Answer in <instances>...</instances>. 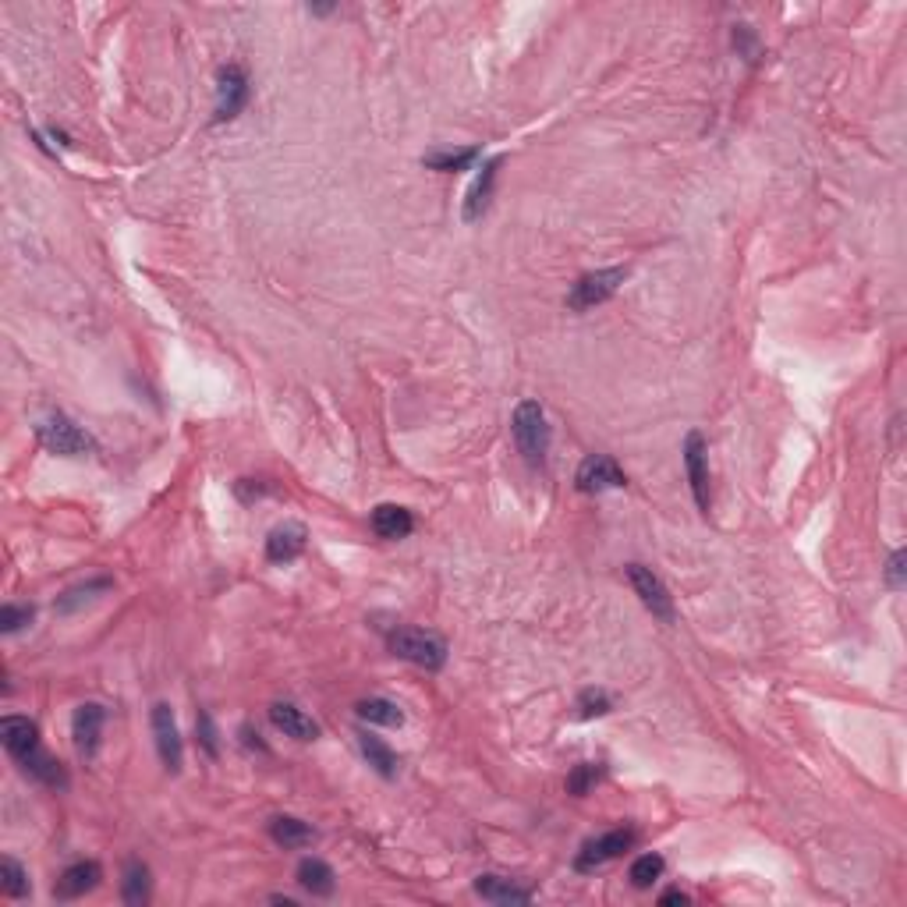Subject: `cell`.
I'll return each instance as SVG.
<instances>
[{"label": "cell", "instance_id": "obj_1", "mask_svg": "<svg viewBox=\"0 0 907 907\" xmlns=\"http://www.w3.org/2000/svg\"><path fill=\"white\" fill-rule=\"evenodd\" d=\"M511 433L518 450L525 454L532 465H543L546 450H550V422H546V411L539 401H521L514 408L511 419Z\"/></svg>", "mask_w": 907, "mask_h": 907}, {"label": "cell", "instance_id": "obj_2", "mask_svg": "<svg viewBox=\"0 0 907 907\" xmlns=\"http://www.w3.org/2000/svg\"><path fill=\"white\" fill-rule=\"evenodd\" d=\"M36 436L50 454H57V458H86L89 450H96L93 436H89L86 429H78L68 415H61V411H57V415H47V419L39 422Z\"/></svg>", "mask_w": 907, "mask_h": 907}, {"label": "cell", "instance_id": "obj_3", "mask_svg": "<svg viewBox=\"0 0 907 907\" xmlns=\"http://www.w3.org/2000/svg\"><path fill=\"white\" fill-rule=\"evenodd\" d=\"M390 649L394 656L408 659L422 670H440L447 663V642L433 631H419V628H397L390 635Z\"/></svg>", "mask_w": 907, "mask_h": 907}, {"label": "cell", "instance_id": "obj_4", "mask_svg": "<svg viewBox=\"0 0 907 907\" xmlns=\"http://www.w3.org/2000/svg\"><path fill=\"white\" fill-rule=\"evenodd\" d=\"M624 280H628V270H624V266H610V270L585 273V277L571 287V295H567V309L585 312V309H596V305L610 302V298L621 291Z\"/></svg>", "mask_w": 907, "mask_h": 907}, {"label": "cell", "instance_id": "obj_5", "mask_svg": "<svg viewBox=\"0 0 907 907\" xmlns=\"http://www.w3.org/2000/svg\"><path fill=\"white\" fill-rule=\"evenodd\" d=\"M628 582H631V589H635V596L642 599V606L652 613V617H656V621H663V624L677 621L674 596H670V589L663 585V578H659L652 567L628 564Z\"/></svg>", "mask_w": 907, "mask_h": 907}, {"label": "cell", "instance_id": "obj_6", "mask_svg": "<svg viewBox=\"0 0 907 907\" xmlns=\"http://www.w3.org/2000/svg\"><path fill=\"white\" fill-rule=\"evenodd\" d=\"M0 741H4L8 755L22 769H29L43 755V748H39V727L29 716H4L0 720Z\"/></svg>", "mask_w": 907, "mask_h": 907}, {"label": "cell", "instance_id": "obj_7", "mask_svg": "<svg viewBox=\"0 0 907 907\" xmlns=\"http://www.w3.org/2000/svg\"><path fill=\"white\" fill-rule=\"evenodd\" d=\"M245 103H249V75H245V68H241V64H227V68H220L217 114H213V121H217V125L234 121V117L245 110Z\"/></svg>", "mask_w": 907, "mask_h": 907}, {"label": "cell", "instance_id": "obj_8", "mask_svg": "<svg viewBox=\"0 0 907 907\" xmlns=\"http://www.w3.org/2000/svg\"><path fill=\"white\" fill-rule=\"evenodd\" d=\"M631 844H635V830H610V833H603V837L589 840V844L578 851V858H574V869H578V872L603 869V865H610L613 858H621L624 851H631Z\"/></svg>", "mask_w": 907, "mask_h": 907}, {"label": "cell", "instance_id": "obj_9", "mask_svg": "<svg viewBox=\"0 0 907 907\" xmlns=\"http://www.w3.org/2000/svg\"><path fill=\"white\" fill-rule=\"evenodd\" d=\"M103 723H107V709L100 702H86L78 706L71 716V737H75V752L86 762L96 759L100 752V737H103Z\"/></svg>", "mask_w": 907, "mask_h": 907}, {"label": "cell", "instance_id": "obj_10", "mask_svg": "<svg viewBox=\"0 0 907 907\" xmlns=\"http://www.w3.org/2000/svg\"><path fill=\"white\" fill-rule=\"evenodd\" d=\"M153 737H156V752H160V762L171 769V773H178L181 762H185V745H181L174 709L167 706V702H156V706H153Z\"/></svg>", "mask_w": 907, "mask_h": 907}, {"label": "cell", "instance_id": "obj_11", "mask_svg": "<svg viewBox=\"0 0 907 907\" xmlns=\"http://www.w3.org/2000/svg\"><path fill=\"white\" fill-rule=\"evenodd\" d=\"M684 468H688V482L698 511L709 514V454L702 433H688V440H684Z\"/></svg>", "mask_w": 907, "mask_h": 907}, {"label": "cell", "instance_id": "obj_12", "mask_svg": "<svg viewBox=\"0 0 907 907\" xmlns=\"http://www.w3.org/2000/svg\"><path fill=\"white\" fill-rule=\"evenodd\" d=\"M574 486L582 489V493H603V489H624L628 479H624V472L617 468L613 458H606V454H589V458L582 461V468H578V475H574Z\"/></svg>", "mask_w": 907, "mask_h": 907}, {"label": "cell", "instance_id": "obj_13", "mask_svg": "<svg viewBox=\"0 0 907 907\" xmlns=\"http://www.w3.org/2000/svg\"><path fill=\"white\" fill-rule=\"evenodd\" d=\"M305 543H309L305 525L284 521V525H277L270 535H266V560H270V564H291V560H298L305 553Z\"/></svg>", "mask_w": 907, "mask_h": 907}, {"label": "cell", "instance_id": "obj_14", "mask_svg": "<svg viewBox=\"0 0 907 907\" xmlns=\"http://www.w3.org/2000/svg\"><path fill=\"white\" fill-rule=\"evenodd\" d=\"M100 879H103V869L96 861H75V865H68V869L61 872V879H57V886H54V897H61V900L86 897L89 890L100 886Z\"/></svg>", "mask_w": 907, "mask_h": 907}, {"label": "cell", "instance_id": "obj_15", "mask_svg": "<svg viewBox=\"0 0 907 907\" xmlns=\"http://www.w3.org/2000/svg\"><path fill=\"white\" fill-rule=\"evenodd\" d=\"M270 723L277 730H284V737H295V741H316L319 737L316 720H309V716H305L298 706H291V702H273Z\"/></svg>", "mask_w": 907, "mask_h": 907}, {"label": "cell", "instance_id": "obj_16", "mask_svg": "<svg viewBox=\"0 0 907 907\" xmlns=\"http://www.w3.org/2000/svg\"><path fill=\"white\" fill-rule=\"evenodd\" d=\"M497 171H500V156L482 163V174L475 178V185L468 188V199H465V220L475 224V220L486 213L489 199H493V185H497Z\"/></svg>", "mask_w": 907, "mask_h": 907}, {"label": "cell", "instance_id": "obj_17", "mask_svg": "<svg viewBox=\"0 0 907 907\" xmlns=\"http://www.w3.org/2000/svg\"><path fill=\"white\" fill-rule=\"evenodd\" d=\"M475 893L482 900H489V904H532V890L500 876H479L475 879Z\"/></svg>", "mask_w": 907, "mask_h": 907}, {"label": "cell", "instance_id": "obj_18", "mask_svg": "<svg viewBox=\"0 0 907 907\" xmlns=\"http://www.w3.org/2000/svg\"><path fill=\"white\" fill-rule=\"evenodd\" d=\"M411 528H415V518H411L408 507L380 504L373 511V532L380 539H404V535H411Z\"/></svg>", "mask_w": 907, "mask_h": 907}, {"label": "cell", "instance_id": "obj_19", "mask_svg": "<svg viewBox=\"0 0 907 907\" xmlns=\"http://www.w3.org/2000/svg\"><path fill=\"white\" fill-rule=\"evenodd\" d=\"M298 886H302L305 893H312V897H330L337 886V876L326 861L305 858L302 865H298Z\"/></svg>", "mask_w": 907, "mask_h": 907}, {"label": "cell", "instance_id": "obj_20", "mask_svg": "<svg viewBox=\"0 0 907 907\" xmlns=\"http://www.w3.org/2000/svg\"><path fill=\"white\" fill-rule=\"evenodd\" d=\"M270 837H273V844H280V847H309L312 840H316V833H312L309 822L295 819V815H277V819L270 822Z\"/></svg>", "mask_w": 907, "mask_h": 907}, {"label": "cell", "instance_id": "obj_21", "mask_svg": "<svg viewBox=\"0 0 907 907\" xmlns=\"http://www.w3.org/2000/svg\"><path fill=\"white\" fill-rule=\"evenodd\" d=\"M358 720L376 723V727H401L404 713L390 698H365V702H358Z\"/></svg>", "mask_w": 907, "mask_h": 907}, {"label": "cell", "instance_id": "obj_22", "mask_svg": "<svg viewBox=\"0 0 907 907\" xmlns=\"http://www.w3.org/2000/svg\"><path fill=\"white\" fill-rule=\"evenodd\" d=\"M125 904H146L149 900V869L142 861H128L125 865V886H121Z\"/></svg>", "mask_w": 907, "mask_h": 907}, {"label": "cell", "instance_id": "obj_23", "mask_svg": "<svg viewBox=\"0 0 907 907\" xmlns=\"http://www.w3.org/2000/svg\"><path fill=\"white\" fill-rule=\"evenodd\" d=\"M110 578H93V582H86V585H75V589H68L64 592L61 599H57V613H71V610H78L82 603H89V599H96L100 592H107L110 589Z\"/></svg>", "mask_w": 907, "mask_h": 907}, {"label": "cell", "instance_id": "obj_24", "mask_svg": "<svg viewBox=\"0 0 907 907\" xmlns=\"http://www.w3.org/2000/svg\"><path fill=\"white\" fill-rule=\"evenodd\" d=\"M0 890H4V897H11V900L29 897V876H25V869L15 858L0 861Z\"/></svg>", "mask_w": 907, "mask_h": 907}, {"label": "cell", "instance_id": "obj_25", "mask_svg": "<svg viewBox=\"0 0 907 907\" xmlns=\"http://www.w3.org/2000/svg\"><path fill=\"white\" fill-rule=\"evenodd\" d=\"M362 755L369 759V766H373L380 776H387V780L397 773V755L383 745L380 737H362Z\"/></svg>", "mask_w": 907, "mask_h": 907}, {"label": "cell", "instance_id": "obj_26", "mask_svg": "<svg viewBox=\"0 0 907 907\" xmlns=\"http://www.w3.org/2000/svg\"><path fill=\"white\" fill-rule=\"evenodd\" d=\"M663 869H667V861L659 858V854H642V858H635V865H631L628 879L635 890H649V886L663 876Z\"/></svg>", "mask_w": 907, "mask_h": 907}, {"label": "cell", "instance_id": "obj_27", "mask_svg": "<svg viewBox=\"0 0 907 907\" xmlns=\"http://www.w3.org/2000/svg\"><path fill=\"white\" fill-rule=\"evenodd\" d=\"M479 156V149H447V153H429V156H422V163H426L429 171H443V174H450V171H465L468 163Z\"/></svg>", "mask_w": 907, "mask_h": 907}, {"label": "cell", "instance_id": "obj_28", "mask_svg": "<svg viewBox=\"0 0 907 907\" xmlns=\"http://www.w3.org/2000/svg\"><path fill=\"white\" fill-rule=\"evenodd\" d=\"M613 709L610 695L599 688H589L578 695V720H592V716H606Z\"/></svg>", "mask_w": 907, "mask_h": 907}, {"label": "cell", "instance_id": "obj_29", "mask_svg": "<svg viewBox=\"0 0 907 907\" xmlns=\"http://www.w3.org/2000/svg\"><path fill=\"white\" fill-rule=\"evenodd\" d=\"M599 776H603V769L592 766V762H582V766L567 776V791H571L574 798H585V794L592 791V783H599Z\"/></svg>", "mask_w": 907, "mask_h": 907}, {"label": "cell", "instance_id": "obj_30", "mask_svg": "<svg viewBox=\"0 0 907 907\" xmlns=\"http://www.w3.org/2000/svg\"><path fill=\"white\" fill-rule=\"evenodd\" d=\"M29 621H32V606H4V610H0V631H4V635H15V631H22Z\"/></svg>", "mask_w": 907, "mask_h": 907}, {"label": "cell", "instance_id": "obj_31", "mask_svg": "<svg viewBox=\"0 0 907 907\" xmlns=\"http://www.w3.org/2000/svg\"><path fill=\"white\" fill-rule=\"evenodd\" d=\"M904 550H897V553H890V560H886V585L890 589H904V574H907V567H904Z\"/></svg>", "mask_w": 907, "mask_h": 907}, {"label": "cell", "instance_id": "obj_32", "mask_svg": "<svg viewBox=\"0 0 907 907\" xmlns=\"http://www.w3.org/2000/svg\"><path fill=\"white\" fill-rule=\"evenodd\" d=\"M199 741H202V748H206V755L217 759V730H213L210 713H199Z\"/></svg>", "mask_w": 907, "mask_h": 907}, {"label": "cell", "instance_id": "obj_33", "mask_svg": "<svg viewBox=\"0 0 907 907\" xmlns=\"http://www.w3.org/2000/svg\"><path fill=\"white\" fill-rule=\"evenodd\" d=\"M659 900H663V904H688V893H681V890H667V893H663V897H659Z\"/></svg>", "mask_w": 907, "mask_h": 907}]
</instances>
